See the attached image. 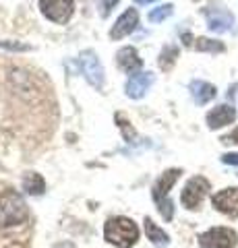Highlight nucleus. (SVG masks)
I'll use <instances>...</instances> for the list:
<instances>
[{"instance_id": "obj_4", "label": "nucleus", "mask_w": 238, "mask_h": 248, "mask_svg": "<svg viewBox=\"0 0 238 248\" xmlns=\"http://www.w3.org/2000/svg\"><path fill=\"white\" fill-rule=\"evenodd\" d=\"M203 248H234L238 244V234L230 228H211L199 236Z\"/></svg>"}, {"instance_id": "obj_14", "label": "nucleus", "mask_w": 238, "mask_h": 248, "mask_svg": "<svg viewBox=\"0 0 238 248\" xmlns=\"http://www.w3.org/2000/svg\"><path fill=\"white\" fill-rule=\"evenodd\" d=\"M145 234H147V238H149L156 246H159V248L168 246V242H170V238H168L166 232H164L162 228H158L156 223L149 219V217H145Z\"/></svg>"}, {"instance_id": "obj_11", "label": "nucleus", "mask_w": 238, "mask_h": 248, "mask_svg": "<svg viewBox=\"0 0 238 248\" xmlns=\"http://www.w3.org/2000/svg\"><path fill=\"white\" fill-rule=\"evenodd\" d=\"M234 120H236V110L228 104H222L218 108H213V110L207 114V126H209L211 130L222 128V126H226V124H232Z\"/></svg>"}, {"instance_id": "obj_12", "label": "nucleus", "mask_w": 238, "mask_h": 248, "mask_svg": "<svg viewBox=\"0 0 238 248\" xmlns=\"http://www.w3.org/2000/svg\"><path fill=\"white\" fill-rule=\"evenodd\" d=\"M116 62H118V66L122 68L125 73H137L141 68V64H143V60L139 58V54H137V50L135 48H122V50H118V54H116Z\"/></svg>"}, {"instance_id": "obj_20", "label": "nucleus", "mask_w": 238, "mask_h": 248, "mask_svg": "<svg viewBox=\"0 0 238 248\" xmlns=\"http://www.w3.org/2000/svg\"><path fill=\"white\" fill-rule=\"evenodd\" d=\"M116 4H118V0H102V15H104V17H108L110 11H112Z\"/></svg>"}, {"instance_id": "obj_5", "label": "nucleus", "mask_w": 238, "mask_h": 248, "mask_svg": "<svg viewBox=\"0 0 238 248\" xmlns=\"http://www.w3.org/2000/svg\"><path fill=\"white\" fill-rule=\"evenodd\" d=\"M79 68H81V73L85 75L89 85H94L95 89L104 87V68H102V62H99L95 52H91V50L83 52L79 56Z\"/></svg>"}, {"instance_id": "obj_10", "label": "nucleus", "mask_w": 238, "mask_h": 248, "mask_svg": "<svg viewBox=\"0 0 238 248\" xmlns=\"http://www.w3.org/2000/svg\"><path fill=\"white\" fill-rule=\"evenodd\" d=\"M151 85H153V73H137L127 81L125 91H127L128 97L139 99L149 91Z\"/></svg>"}, {"instance_id": "obj_16", "label": "nucleus", "mask_w": 238, "mask_h": 248, "mask_svg": "<svg viewBox=\"0 0 238 248\" xmlns=\"http://www.w3.org/2000/svg\"><path fill=\"white\" fill-rule=\"evenodd\" d=\"M195 48L199 52H211V54H220L226 50V46L218 42V40H207V37H199V40L195 42Z\"/></svg>"}, {"instance_id": "obj_15", "label": "nucleus", "mask_w": 238, "mask_h": 248, "mask_svg": "<svg viewBox=\"0 0 238 248\" xmlns=\"http://www.w3.org/2000/svg\"><path fill=\"white\" fill-rule=\"evenodd\" d=\"M23 190H25L27 195H42V192L46 190L44 178L40 174H35V172L25 174V178H23Z\"/></svg>"}, {"instance_id": "obj_22", "label": "nucleus", "mask_w": 238, "mask_h": 248, "mask_svg": "<svg viewBox=\"0 0 238 248\" xmlns=\"http://www.w3.org/2000/svg\"><path fill=\"white\" fill-rule=\"evenodd\" d=\"M222 143H226V145H230V143H238V128H236V130H232L230 135L222 137Z\"/></svg>"}, {"instance_id": "obj_18", "label": "nucleus", "mask_w": 238, "mask_h": 248, "mask_svg": "<svg viewBox=\"0 0 238 248\" xmlns=\"http://www.w3.org/2000/svg\"><path fill=\"white\" fill-rule=\"evenodd\" d=\"M172 11H174V6H172V4H162V6H158V9H153V11L149 13V21H151V23L164 21V19L170 17Z\"/></svg>"}, {"instance_id": "obj_19", "label": "nucleus", "mask_w": 238, "mask_h": 248, "mask_svg": "<svg viewBox=\"0 0 238 248\" xmlns=\"http://www.w3.org/2000/svg\"><path fill=\"white\" fill-rule=\"evenodd\" d=\"M116 122H118V126L122 128V135H125L127 141H128V139H130V141H133V139H135L137 135H135L133 126H130V122H127L125 118H122V114H116Z\"/></svg>"}, {"instance_id": "obj_24", "label": "nucleus", "mask_w": 238, "mask_h": 248, "mask_svg": "<svg viewBox=\"0 0 238 248\" xmlns=\"http://www.w3.org/2000/svg\"><path fill=\"white\" fill-rule=\"evenodd\" d=\"M137 4H151V2H158V0H135Z\"/></svg>"}, {"instance_id": "obj_2", "label": "nucleus", "mask_w": 238, "mask_h": 248, "mask_svg": "<svg viewBox=\"0 0 238 248\" xmlns=\"http://www.w3.org/2000/svg\"><path fill=\"white\" fill-rule=\"evenodd\" d=\"M180 170H166V172L158 178V182L153 184L151 188V195H153V201H156V205L159 209V213H162V217L166 221H172L174 217V203L170 201V197H168V192H170V188L176 184V180L180 178Z\"/></svg>"}, {"instance_id": "obj_6", "label": "nucleus", "mask_w": 238, "mask_h": 248, "mask_svg": "<svg viewBox=\"0 0 238 248\" xmlns=\"http://www.w3.org/2000/svg\"><path fill=\"white\" fill-rule=\"evenodd\" d=\"M40 9L46 19L66 23L73 17V0H40Z\"/></svg>"}, {"instance_id": "obj_9", "label": "nucleus", "mask_w": 238, "mask_h": 248, "mask_svg": "<svg viewBox=\"0 0 238 248\" xmlns=\"http://www.w3.org/2000/svg\"><path fill=\"white\" fill-rule=\"evenodd\" d=\"M137 23H139V15H137L135 9H128L120 15L116 19V23L112 25V31H110V37L112 40H122V37H127L128 33H133Z\"/></svg>"}, {"instance_id": "obj_1", "label": "nucleus", "mask_w": 238, "mask_h": 248, "mask_svg": "<svg viewBox=\"0 0 238 248\" xmlns=\"http://www.w3.org/2000/svg\"><path fill=\"white\" fill-rule=\"evenodd\" d=\"M104 238L116 248H133L139 240V228L128 217H112L106 221Z\"/></svg>"}, {"instance_id": "obj_23", "label": "nucleus", "mask_w": 238, "mask_h": 248, "mask_svg": "<svg viewBox=\"0 0 238 248\" xmlns=\"http://www.w3.org/2000/svg\"><path fill=\"white\" fill-rule=\"evenodd\" d=\"M2 48H9V50H27V46H17V44H9V42H0Z\"/></svg>"}, {"instance_id": "obj_8", "label": "nucleus", "mask_w": 238, "mask_h": 248, "mask_svg": "<svg viewBox=\"0 0 238 248\" xmlns=\"http://www.w3.org/2000/svg\"><path fill=\"white\" fill-rule=\"evenodd\" d=\"M213 207L228 217H238V188H224L211 197Z\"/></svg>"}, {"instance_id": "obj_13", "label": "nucleus", "mask_w": 238, "mask_h": 248, "mask_svg": "<svg viewBox=\"0 0 238 248\" xmlns=\"http://www.w3.org/2000/svg\"><path fill=\"white\" fill-rule=\"evenodd\" d=\"M216 87L211 83H205V81H193L190 83V95L199 106H205L209 104L213 97H216Z\"/></svg>"}, {"instance_id": "obj_17", "label": "nucleus", "mask_w": 238, "mask_h": 248, "mask_svg": "<svg viewBox=\"0 0 238 248\" xmlns=\"http://www.w3.org/2000/svg\"><path fill=\"white\" fill-rule=\"evenodd\" d=\"M176 58H178V48L168 46V48L159 54V66H162V71H170V68L174 66Z\"/></svg>"}, {"instance_id": "obj_21", "label": "nucleus", "mask_w": 238, "mask_h": 248, "mask_svg": "<svg viewBox=\"0 0 238 248\" xmlns=\"http://www.w3.org/2000/svg\"><path fill=\"white\" fill-rule=\"evenodd\" d=\"M222 161H224V164H230V166H238V153H226V155H222Z\"/></svg>"}, {"instance_id": "obj_7", "label": "nucleus", "mask_w": 238, "mask_h": 248, "mask_svg": "<svg viewBox=\"0 0 238 248\" xmlns=\"http://www.w3.org/2000/svg\"><path fill=\"white\" fill-rule=\"evenodd\" d=\"M203 15L207 19V27H209L213 33H224V31L232 29V25H234L232 13H228L226 9H220V6H207Z\"/></svg>"}, {"instance_id": "obj_3", "label": "nucleus", "mask_w": 238, "mask_h": 248, "mask_svg": "<svg viewBox=\"0 0 238 248\" xmlns=\"http://www.w3.org/2000/svg\"><path fill=\"white\" fill-rule=\"evenodd\" d=\"M211 190V184L207 178L203 176H195V178H190V180L187 182V186L182 188V195H180V201H182V205L190 209V211H197L199 207H201L203 203V199L207 197V192Z\"/></svg>"}]
</instances>
